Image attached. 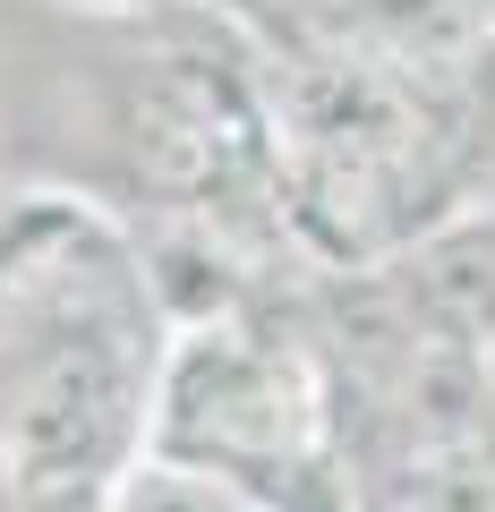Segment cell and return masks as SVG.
I'll use <instances>...</instances> for the list:
<instances>
[{
  "label": "cell",
  "mask_w": 495,
  "mask_h": 512,
  "mask_svg": "<svg viewBox=\"0 0 495 512\" xmlns=\"http://www.w3.org/2000/svg\"><path fill=\"white\" fill-rule=\"evenodd\" d=\"M171 308L146 248L69 197L0 214V444L52 487H111L146 453Z\"/></svg>",
  "instance_id": "1"
},
{
  "label": "cell",
  "mask_w": 495,
  "mask_h": 512,
  "mask_svg": "<svg viewBox=\"0 0 495 512\" xmlns=\"http://www.w3.org/2000/svg\"><path fill=\"white\" fill-rule=\"evenodd\" d=\"M103 512H291V504L265 495V487H239V478H222V470H197V461L137 453L129 470L111 478Z\"/></svg>",
  "instance_id": "3"
},
{
  "label": "cell",
  "mask_w": 495,
  "mask_h": 512,
  "mask_svg": "<svg viewBox=\"0 0 495 512\" xmlns=\"http://www.w3.org/2000/svg\"><path fill=\"white\" fill-rule=\"evenodd\" d=\"M146 453L197 461L291 504V487L316 478V453H325V384L291 342L257 333L239 308L171 325Z\"/></svg>",
  "instance_id": "2"
},
{
  "label": "cell",
  "mask_w": 495,
  "mask_h": 512,
  "mask_svg": "<svg viewBox=\"0 0 495 512\" xmlns=\"http://www.w3.org/2000/svg\"><path fill=\"white\" fill-rule=\"evenodd\" d=\"M69 9H86V18H163L180 0H69Z\"/></svg>",
  "instance_id": "4"
}]
</instances>
